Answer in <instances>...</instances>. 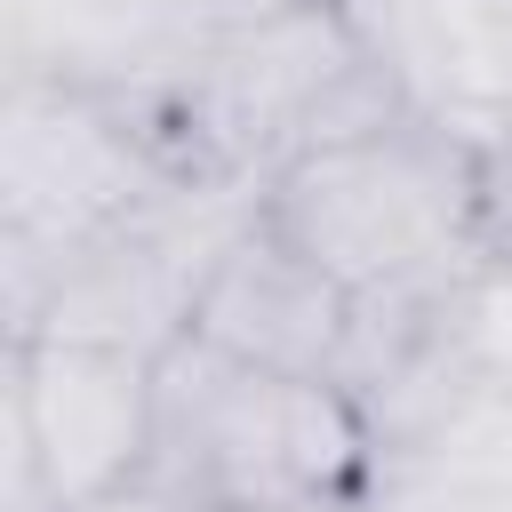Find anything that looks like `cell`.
<instances>
[{"instance_id":"cell-1","label":"cell","mask_w":512,"mask_h":512,"mask_svg":"<svg viewBox=\"0 0 512 512\" xmlns=\"http://www.w3.org/2000/svg\"><path fill=\"white\" fill-rule=\"evenodd\" d=\"M152 480L216 512L360 504L376 480L368 408L328 376H272L200 336L160 352V432Z\"/></svg>"},{"instance_id":"cell-2","label":"cell","mask_w":512,"mask_h":512,"mask_svg":"<svg viewBox=\"0 0 512 512\" xmlns=\"http://www.w3.org/2000/svg\"><path fill=\"white\" fill-rule=\"evenodd\" d=\"M256 216L344 296L448 280L472 264V136L400 112L368 136L312 144L264 184Z\"/></svg>"},{"instance_id":"cell-3","label":"cell","mask_w":512,"mask_h":512,"mask_svg":"<svg viewBox=\"0 0 512 512\" xmlns=\"http://www.w3.org/2000/svg\"><path fill=\"white\" fill-rule=\"evenodd\" d=\"M8 504L0 512H80L152 480L160 360L88 336L8 344Z\"/></svg>"},{"instance_id":"cell-4","label":"cell","mask_w":512,"mask_h":512,"mask_svg":"<svg viewBox=\"0 0 512 512\" xmlns=\"http://www.w3.org/2000/svg\"><path fill=\"white\" fill-rule=\"evenodd\" d=\"M184 192L136 112L104 88L48 80V72H8L0 96V240L24 248H72L96 240L152 200Z\"/></svg>"},{"instance_id":"cell-5","label":"cell","mask_w":512,"mask_h":512,"mask_svg":"<svg viewBox=\"0 0 512 512\" xmlns=\"http://www.w3.org/2000/svg\"><path fill=\"white\" fill-rule=\"evenodd\" d=\"M184 336H200L248 368H272V376H328L336 384L344 344H352V296L320 264H304L264 216H248L224 240V256L208 264Z\"/></svg>"},{"instance_id":"cell-6","label":"cell","mask_w":512,"mask_h":512,"mask_svg":"<svg viewBox=\"0 0 512 512\" xmlns=\"http://www.w3.org/2000/svg\"><path fill=\"white\" fill-rule=\"evenodd\" d=\"M344 8L416 120H440L456 136H488L512 120L504 0H344Z\"/></svg>"},{"instance_id":"cell-7","label":"cell","mask_w":512,"mask_h":512,"mask_svg":"<svg viewBox=\"0 0 512 512\" xmlns=\"http://www.w3.org/2000/svg\"><path fill=\"white\" fill-rule=\"evenodd\" d=\"M424 344L464 368V376H496L512 384V264H464L440 296H432V320H424Z\"/></svg>"},{"instance_id":"cell-8","label":"cell","mask_w":512,"mask_h":512,"mask_svg":"<svg viewBox=\"0 0 512 512\" xmlns=\"http://www.w3.org/2000/svg\"><path fill=\"white\" fill-rule=\"evenodd\" d=\"M472 256L512 264V120L472 136Z\"/></svg>"},{"instance_id":"cell-9","label":"cell","mask_w":512,"mask_h":512,"mask_svg":"<svg viewBox=\"0 0 512 512\" xmlns=\"http://www.w3.org/2000/svg\"><path fill=\"white\" fill-rule=\"evenodd\" d=\"M360 512H512V488L488 480H432V472H376Z\"/></svg>"},{"instance_id":"cell-10","label":"cell","mask_w":512,"mask_h":512,"mask_svg":"<svg viewBox=\"0 0 512 512\" xmlns=\"http://www.w3.org/2000/svg\"><path fill=\"white\" fill-rule=\"evenodd\" d=\"M160 8L184 40H224V32H256V24H280V16H304L328 0H160Z\"/></svg>"},{"instance_id":"cell-11","label":"cell","mask_w":512,"mask_h":512,"mask_svg":"<svg viewBox=\"0 0 512 512\" xmlns=\"http://www.w3.org/2000/svg\"><path fill=\"white\" fill-rule=\"evenodd\" d=\"M80 512H216V504H200V496H184V488H168V480H136V488H120V496L80 504Z\"/></svg>"},{"instance_id":"cell-12","label":"cell","mask_w":512,"mask_h":512,"mask_svg":"<svg viewBox=\"0 0 512 512\" xmlns=\"http://www.w3.org/2000/svg\"><path fill=\"white\" fill-rule=\"evenodd\" d=\"M288 512H360V504H288Z\"/></svg>"}]
</instances>
